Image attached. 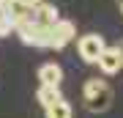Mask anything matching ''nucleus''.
<instances>
[{"label": "nucleus", "instance_id": "obj_11", "mask_svg": "<svg viewBox=\"0 0 123 118\" xmlns=\"http://www.w3.org/2000/svg\"><path fill=\"white\" fill-rule=\"evenodd\" d=\"M19 3H22L25 8H36V6H38V3H44V0H19Z\"/></svg>", "mask_w": 123, "mask_h": 118}, {"label": "nucleus", "instance_id": "obj_3", "mask_svg": "<svg viewBox=\"0 0 123 118\" xmlns=\"http://www.w3.org/2000/svg\"><path fill=\"white\" fill-rule=\"evenodd\" d=\"M74 36H77V25L71 19H57L47 30V49H63L66 44L74 41Z\"/></svg>", "mask_w": 123, "mask_h": 118}, {"label": "nucleus", "instance_id": "obj_13", "mask_svg": "<svg viewBox=\"0 0 123 118\" xmlns=\"http://www.w3.org/2000/svg\"><path fill=\"white\" fill-rule=\"evenodd\" d=\"M118 8H120V14H123V0H118Z\"/></svg>", "mask_w": 123, "mask_h": 118}, {"label": "nucleus", "instance_id": "obj_4", "mask_svg": "<svg viewBox=\"0 0 123 118\" xmlns=\"http://www.w3.org/2000/svg\"><path fill=\"white\" fill-rule=\"evenodd\" d=\"M104 47H107V41H104V36H98V33H85V36L77 39V52H79V58H82L85 63H96L98 55L104 52Z\"/></svg>", "mask_w": 123, "mask_h": 118}, {"label": "nucleus", "instance_id": "obj_6", "mask_svg": "<svg viewBox=\"0 0 123 118\" xmlns=\"http://www.w3.org/2000/svg\"><path fill=\"white\" fill-rule=\"evenodd\" d=\"M30 17L38 22V25H47L49 28V25H55V22L60 19V11H57L52 3H38L36 8H30Z\"/></svg>", "mask_w": 123, "mask_h": 118}, {"label": "nucleus", "instance_id": "obj_9", "mask_svg": "<svg viewBox=\"0 0 123 118\" xmlns=\"http://www.w3.org/2000/svg\"><path fill=\"white\" fill-rule=\"evenodd\" d=\"M44 113H47V118H74V110H71V104L66 99H57L52 104H47Z\"/></svg>", "mask_w": 123, "mask_h": 118}, {"label": "nucleus", "instance_id": "obj_1", "mask_svg": "<svg viewBox=\"0 0 123 118\" xmlns=\"http://www.w3.org/2000/svg\"><path fill=\"white\" fill-rule=\"evenodd\" d=\"M82 99H85V107L90 113H107L112 104V88L107 80H98L93 77L82 85Z\"/></svg>", "mask_w": 123, "mask_h": 118}, {"label": "nucleus", "instance_id": "obj_8", "mask_svg": "<svg viewBox=\"0 0 123 118\" xmlns=\"http://www.w3.org/2000/svg\"><path fill=\"white\" fill-rule=\"evenodd\" d=\"M36 99H38V104H41V107H47V104H52V102L63 99L60 85H38V91H36Z\"/></svg>", "mask_w": 123, "mask_h": 118}, {"label": "nucleus", "instance_id": "obj_7", "mask_svg": "<svg viewBox=\"0 0 123 118\" xmlns=\"http://www.w3.org/2000/svg\"><path fill=\"white\" fill-rule=\"evenodd\" d=\"M38 80H41V85H60L63 83V69L55 61L52 63H44L38 69Z\"/></svg>", "mask_w": 123, "mask_h": 118}, {"label": "nucleus", "instance_id": "obj_10", "mask_svg": "<svg viewBox=\"0 0 123 118\" xmlns=\"http://www.w3.org/2000/svg\"><path fill=\"white\" fill-rule=\"evenodd\" d=\"M14 30H17V22H14L11 14L0 11V39H6V36H11Z\"/></svg>", "mask_w": 123, "mask_h": 118}, {"label": "nucleus", "instance_id": "obj_12", "mask_svg": "<svg viewBox=\"0 0 123 118\" xmlns=\"http://www.w3.org/2000/svg\"><path fill=\"white\" fill-rule=\"evenodd\" d=\"M115 49H118V55H120V58H123V39H120V41H118V44H115Z\"/></svg>", "mask_w": 123, "mask_h": 118}, {"label": "nucleus", "instance_id": "obj_5", "mask_svg": "<svg viewBox=\"0 0 123 118\" xmlns=\"http://www.w3.org/2000/svg\"><path fill=\"white\" fill-rule=\"evenodd\" d=\"M98 69H101V74H107V77H112V74H118V71L123 69V58L118 55V49L115 47H104V52L98 55Z\"/></svg>", "mask_w": 123, "mask_h": 118}, {"label": "nucleus", "instance_id": "obj_2", "mask_svg": "<svg viewBox=\"0 0 123 118\" xmlns=\"http://www.w3.org/2000/svg\"><path fill=\"white\" fill-rule=\"evenodd\" d=\"M47 30H49V28L47 25H38V22L30 17V11H27L25 19L17 25V36L22 39L25 47H47Z\"/></svg>", "mask_w": 123, "mask_h": 118}]
</instances>
